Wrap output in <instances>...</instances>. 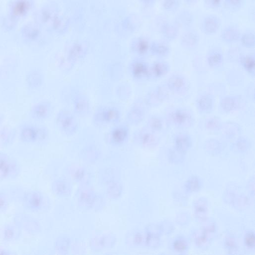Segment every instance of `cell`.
Segmentation results:
<instances>
[{"instance_id":"6da1fadb","label":"cell","mask_w":255,"mask_h":255,"mask_svg":"<svg viewBox=\"0 0 255 255\" xmlns=\"http://www.w3.org/2000/svg\"><path fill=\"white\" fill-rule=\"evenodd\" d=\"M165 120L168 126L179 129L192 128L195 119L191 109L184 107H171L167 109Z\"/></svg>"},{"instance_id":"7a4b0ae2","label":"cell","mask_w":255,"mask_h":255,"mask_svg":"<svg viewBox=\"0 0 255 255\" xmlns=\"http://www.w3.org/2000/svg\"><path fill=\"white\" fill-rule=\"evenodd\" d=\"M121 118V112L117 107L103 106L95 111L93 115V121L98 126H108L119 123Z\"/></svg>"},{"instance_id":"3957f363","label":"cell","mask_w":255,"mask_h":255,"mask_svg":"<svg viewBox=\"0 0 255 255\" xmlns=\"http://www.w3.org/2000/svg\"><path fill=\"white\" fill-rule=\"evenodd\" d=\"M56 124L59 130L66 135H73L78 129L76 115L66 109H62L57 113Z\"/></svg>"},{"instance_id":"277c9868","label":"cell","mask_w":255,"mask_h":255,"mask_svg":"<svg viewBox=\"0 0 255 255\" xmlns=\"http://www.w3.org/2000/svg\"><path fill=\"white\" fill-rule=\"evenodd\" d=\"M19 173V163L8 154L0 152V181L14 179Z\"/></svg>"},{"instance_id":"5b68a950","label":"cell","mask_w":255,"mask_h":255,"mask_svg":"<svg viewBox=\"0 0 255 255\" xmlns=\"http://www.w3.org/2000/svg\"><path fill=\"white\" fill-rule=\"evenodd\" d=\"M149 68L150 64L144 58L137 57L130 62L128 71L134 81L144 82L150 80Z\"/></svg>"},{"instance_id":"8992f818","label":"cell","mask_w":255,"mask_h":255,"mask_svg":"<svg viewBox=\"0 0 255 255\" xmlns=\"http://www.w3.org/2000/svg\"><path fill=\"white\" fill-rule=\"evenodd\" d=\"M165 84L170 92L178 95H184L188 91L190 87L186 77L180 73L172 74Z\"/></svg>"},{"instance_id":"52a82bcc","label":"cell","mask_w":255,"mask_h":255,"mask_svg":"<svg viewBox=\"0 0 255 255\" xmlns=\"http://www.w3.org/2000/svg\"><path fill=\"white\" fill-rule=\"evenodd\" d=\"M134 141L145 147H153L159 142L158 134L152 131L146 127L136 130L133 135Z\"/></svg>"},{"instance_id":"ba28073f","label":"cell","mask_w":255,"mask_h":255,"mask_svg":"<svg viewBox=\"0 0 255 255\" xmlns=\"http://www.w3.org/2000/svg\"><path fill=\"white\" fill-rule=\"evenodd\" d=\"M158 27L163 40L167 42L175 40L179 36V27L174 22L161 16L158 19Z\"/></svg>"},{"instance_id":"9c48e42d","label":"cell","mask_w":255,"mask_h":255,"mask_svg":"<svg viewBox=\"0 0 255 255\" xmlns=\"http://www.w3.org/2000/svg\"><path fill=\"white\" fill-rule=\"evenodd\" d=\"M169 92L165 84L159 85L147 93L145 103L150 107H158L168 98Z\"/></svg>"},{"instance_id":"30bf717a","label":"cell","mask_w":255,"mask_h":255,"mask_svg":"<svg viewBox=\"0 0 255 255\" xmlns=\"http://www.w3.org/2000/svg\"><path fill=\"white\" fill-rule=\"evenodd\" d=\"M129 128L127 123H118L108 134L109 141L114 145H121L126 142L129 135Z\"/></svg>"},{"instance_id":"8fae6325","label":"cell","mask_w":255,"mask_h":255,"mask_svg":"<svg viewBox=\"0 0 255 255\" xmlns=\"http://www.w3.org/2000/svg\"><path fill=\"white\" fill-rule=\"evenodd\" d=\"M23 203L25 208L32 212H39L44 204V198L42 193L37 191L27 192L24 196Z\"/></svg>"},{"instance_id":"7c38bea8","label":"cell","mask_w":255,"mask_h":255,"mask_svg":"<svg viewBox=\"0 0 255 255\" xmlns=\"http://www.w3.org/2000/svg\"><path fill=\"white\" fill-rule=\"evenodd\" d=\"M222 24L221 20L215 14H207L201 19L199 27L201 31L206 35L216 34Z\"/></svg>"},{"instance_id":"4fadbf2b","label":"cell","mask_w":255,"mask_h":255,"mask_svg":"<svg viewBox=\"0 0 255 255\" xmlns=\"http://www.w3.org/2000/svg\"><path fill=\"white\" fill-rule=\"evenodd\" d=\"M199 42L200 35L198 32L191 27L185 29L180 39L181 46L187 50L195 49L198 47Z\"/></svg>"},{"instance_id":"5bb4252c","label":"cell","mask_w":255,"mask_h":255,"mask_svg":"<svg viewBox=\"0 0 255 255\" xmlns=\"http://www.w3.org/2000/svg\"><path fill=\"white\" fill-rule=\"evenodd\" d=\"M145 113V108L143 104L139 102L135 103L127 113V123L128 125H138L144 119Z\"/></svg>"},{"instance_id":"9a60e30c","label":"cell","mask_w":255,"mask_h":255,"mask_svg":"<svg viewBox=\"0 0 255 255\" xmlns=\"http://www.w3.org/2000/svg\"><path fill=\"white\" fill-rule=\"evenodd\" d=\"M170 69V65L167 61L158 58L150 64V80H157L163 77L168 73Z\"/></svg>"},{"instance_id":"2e32d148","label":"cell","mask_w":255,"mask_h":255,"mask_svg":"<svg viewBox=\"0 0 255 255\" xmlns=\"http://www.w3.org/2000/svg\"><path fill=\"white\" fill-rule=\"evenodd\" d=\"M73 113L77 116L84 117L89 113L90 104L88 98L83 94L79 93L73 99Z\"/></svg>"},{"instance_id":"e0dca14e","label":"cell","mask_w":255,"mask_h":255,"mask_svg":"<svg viewBox=\"0 0 255 255\" xmlns=\"http://www.w3.org/2000/svg\"><path fill=\"white\" fill-rule=\"evenodd\" d=\"M214 97L210 94L203 93L199 95L195 101V105L199 113L202 114L211 113L214 107Z\"/></svg>"},{"instance_id":"ac0fdd59","label":"cell","mask_w":255,"mask_h":255,"mask_svg":"<svg viewBox=\"0 0 255 255\" xmlns=\"http://www.w3.org/2000/svg\"><path fill=\"white\" fill-rule=\"evenodd\" d=\"M242 99L239 95H228L223 97L219 102L221 111L228 114L238 110L241 105Z\"/></svg>"},{"instance_id":"d6986e66","label":"cell","mask_w":255,"mask_h":255,"mask_svg":"<svg viewBox=\"0 0 255 255\" xmlns=\"http://www.w3.org/2000/svg\"><path fill=\"white\" fill-rule=\"evenodd\" d=\"M241 33L238 26L235 24H230L222 30L220 38L225 43H234L239 41Z\"/></svg>"},{"instance_id":"ffe728a7","label":"cell","mask_w":255,"mask_h":255,"mask_svg":"<svg viewBox=\"0 0 255 255\" xmlns=\"http://www.w3.org/2000/svg\"><path fill=\"white\" fill-rule=\"evenodd\" d=\"M171 52V48L167 41L155 40L150 42L149 53L158 58L167 57Z\"/></svg>"},{"instance_id":"44dd1931","label":"cell","mask_w":255,"mask_h":255,"mask_svg":"<svg viewBox=\"0 0 255 255\" xmlns=\"http://www.w3.org/2000/svg\"><path fill=\"white\" fill-rule=\"evenodd\" d=\"M150 42L146 37L137 38L131 43V51L137 57L145 58L149 54Z\"/></svg>"},{"instance_id":"7402d4cb","label":"cell","mask_w":255,"mask_h":255,"mask_svg":"<svg viewBox=\"0 0 255 255\" xmlns=\"http://www.w3.org/2000/svg\"><path fill=\"white\" fill-rule=\"evenodd\" d=\"M224 55L220 47H215L209 50L206 55V61L211 68L217 69L223 64Z\"/></svg>"},{"instance_id":"603a6c76","label":"cell","mask_w":255,"mask_h":255,"mask_svg":"<svg viewBox=\"0 0 255 255\" xmlns=\"http://www.w3.org/2000/svg\"><path fill=\"white\" fill-rule=\"evenodd\" d=\"M174 148L179 152H186L192 145L191 136L187 133L179 132L174 136Z\"/></svg>"},{"instance_id":"cb8c5ba5","label":"cell","mask_w":255,"mask_h":255,"mask_svg":"<svg viewBox=\"0 0 255 255\" xmlns=\"http://www.w3.org/2000/svg\"><path fill=\"white\" fill-rule=\"evenodd\" d=\"M167 126L164 118L156 114L151 115L148 118L146 127L152 131L158 133L163 131L165 126Z\"/></svg>"},{"instance_id":"d4e9b609","label":"cell","mask_w":255,"mask_h":255,"mask_svg":"<svg viewBox=\"0 0 255 255\" xmlns=\"http://www.w3.org/2000/svg\"><path fill=\"white\" fill-rule=\"evenodd\" d=\"M20 235L19 227L11 224H5L0 228V239L11 242L18 239Z\"/></svg>"},{"instance_id":"484cf974","label":"cell","mask_w":255,"mask_h":255,"mask_svg":"<svg viewBox=\"0 0 255 255\" xmlns=\"http://www.w3.org/2000/svg\"><path fill=\"white\" fill-rule=\"evenodd\" d=\"M239 62L243 68L253 78L255 73V55L250 53L241 55Z\"/></svg>"},{"instance_id":"4316f807","label":"cell","mask_w":255,"mask_h":255,"mask_svg":"<svg viewBox=\"0 0 255 255\" xmlns=\"http://www.w3.org/2000/svg\"><path fill=\"white\" fill-rule=\"evenodd\" d=\"M193 15L187 10L180 11L175 17L174 22L179 27L187 29L191 28L193 23Z\"/></svg>"},{"instance_id":"83f0119b","label":"cell","mask_w":255,"mask_h":255,"mask_svg":"<svg viewBox=\"0 0 255 255\" xmlns=\"http://www.w3.org/2000/svg\"><path fill=\"white\" fill-rule=\"evenodd\" d=\"M85 54L86 48L82 44H75L69 50L67 60L71 64H73L83 58Z\"/></svg>"},{"instance_id":"f1b7e54d","label":"cell","mask_w":255,"mask_h":255,"mask_svg":"<svg viewBox=\"0 0 255 255\" xmlns=\"http://www.w3.org/2000/svg\"><path fill=\"white\" fill-rule=\"evenodd\" d=\"M242 46L247 49H253L255 46V33L253 29H247L241 33L239 39Z\"/></svg>"},{"instance_id":"f546056e","label":"cell","mask_w":255,"mask_h":255,"mask_svg":"<svg viewBox=\"0 0 255 255\" xmlns=\"http://www.w3.org/2000/svg\"><path fill=\"white\" fill-rule=\"evenodd\" d=\"M203 127L205 129L210 131H218L221 130L223 124L221 120L217 117L207 118L204 120Z\"/></svg>"},{"instance_id":"4dcf8cb0","label":"cell","mask_w":255,"mask_h":255,"mask_svg":"<svg viewBox=\"0 0 255 255\" xmlns=\"http://www.w3.org/2000/svg\"><path fill=\"white\" fill-rule=\"evenodd\" d=\"M246 0H223V5L225 8L231 12H236L245 6Z\"/></svg>"},{"instance_id":"1f68e13d","label":"cell","mask_w":255,"mask_h":255,"mask_svg":"<svg viewBox=\"0 0 255 255\" xmlns=\"http://www.w3.org/2000/svg\"><path fill=\"white\" fill-rule=\"evenodd\" d=\"M161 5L165 12L174 13L178 10L181 5V0H161Z\"/></svg>"},{"instance_id":"d6a6232c","label":"cell","mask_w":255,"mask_h":255,"mask_svg":"<svg viewBox=\"0 0 255 255\" xmlns=\"http://www.w3.org/2000/svg\"><path fill=\"white\" fill-rule=\"evenodd\" d=\"M17 220L20 221V226L28 232L36 231V222L32 217L27 215H20V219L18 218Z\"/></svg>"},{"instance_id":"836d02e7","label":"cell","mask_w":255,"mask_h":255,"mask_svg":"<svg viewBox=\"0 0 255 255\" xmlns=\"http://www.w3.org/2000/svg\"><path fill=\"white\" fill-rule=\"evenodd\" d=\"M51 110V105L47 102L40 104L36 108V115L39 119H45L47 117L50 115Z\"/></svg>"},{"instance_id":"e575fe53","label":"cell","mask_w":255,"mask_h":255,"mask_svg":"<svg viewBox=\"0 0 255 255\" xmlns=\"http://www.w3.org/2000/svg\"><path fill=\"white\" fill-rule=\"evenodd\" d=\"M200 187V182L199 179L195 176H192L189 178L186 184L185 187L187 191L193 192L197 191Z\"/></svg>"},{"instance_id":"d590c367","label":"cell","mask_w":255,"mask_h":255,"mask_svg":"<svg viewBox=\"0 0 255 255\" xmlns=\"http://www.w3.org/2000/svg\"><path fill=\"white\" fill-rule=\"evenodd\" d=\"M172 247L175 251L183 252L187 250L188 245L186 241L183 238L179 237L173 241Z\"/></svg>"},{"instance_id":"8d00e7d4","label":"cell","mask_w":255,"mask_h":255,"mask_svg":"<svg viewBox=\"0 0 255 255\" xmlns=\"http://www.w3.org/2000/svg\"><path fill=\"white\" fill-rule=\"evenodd\" d=\"M195 213L200 219H203L207 212V206L203 200H199L195 204Z\"/></svg>"},{"instance_id":"74e56055","label":"cell","mask_w":255,"mask_h":255,"mask_svg":"<svg viewBox=\"0 0 255 255\" xmlns=\"http://www.w3.org/2000/svg\"><path fill=\"white\" fill-rule=\"evenodd\" d=\"M27 7V3L22 0H20L13 4L12 7V11L14 14H20L26 11Z\"/></svg>"},{"instance_id":"f35d334b","label":"cell","mask_w":255,"mask_h":255,"mask_svg":"<svg viewBox=\"0 0 255 255\" xmlns=\"http://www.w3.org/2000/svg\"><path fill=\"white\" fill-rule=\"evenodd\" d=\"M223 0H203L205 6L210 9L218 10L223 5Z\"/></svg>"},{"instance_id":"ab89813d","label":"cell","mask_w":255,"mask_h":255,"mask_svg":"<svg viewBox=\"0 0 255 255\" xmlns=\"http://www.w3.org/2000/svg\"><path fill=\"white\" fill-rule=\"evenodd\" d=\"M250 145L248 139L245 137H239L235 142V145L238 150L245 151Z\"/></svg>"},{"instance_id":"60d3db41","label":"cell","mask_w":255,"mask_h":255,"mask_svg":"<svg viewBox=\"0 0 255 255\" xmlns=\"http://www.w3.org/2000/svg\"><path fill=\"white\" fill-rule=\"evenodd\" d=\"M8 207V199L2 192H0V214L6 211Z\"/></svg>"},{"instance_id":"b9f144b4","label":"cell","mask_w":255,"mask_h":255,"mask_svg":"<svg viewBox=\"0 0 255 255\" xmlns=\"http://www.w3.org/2000/svg\"><path fill=\"white\" fill-rule=\"evenodd\" d=\"M245 243L249 248H253L255 244V234L252 232H248L245 237Z\"/></svg>"},{"instance_id":"7bdbcfd3","label":"cell","mask_w":255,"mask_h":255,"mask_svg":"<svg viewBox=\"0 0 255 255\" xmlns=\"http://www.w3.org/2000/svg\"><path fill=\"white\" fill-rule=\"evenodd\" d=\"M225 244L226 247L230 251H233V250H235L236 247V244L234 240V239L230 237L226 239L225 242Z\"/></svg>"},{"instance_id":"ee69618b","label":"cell","mask_w":255,"mask_h":255,"mask_svg":"<svg viewBox=\"0 0 255 255\" xmlns=\"http://www.w3.org/2000/svg\"><path fill=\"white\" fill-rule=\"evenodd\" d=\"M185 4L188 6H192L196 4L199 0H183Z\"/></svg>"},{"instance_id":"f6af8a7d","label":"cell","mask_w":255,"mask_h":255,"mask_svg":"<svg viewBox=\"0 0 255 255\" xmlns=\"http://www.w3.org/2000/svg\"><path fill=\"white\" fill-rule=\"evenodd\" d=\"M142 2L146 5L152 6L156 2V0H140Z\"/></svg>"},{"instance_id":"bcb514c9","label":"cell","mask_w":255,"mask_h":255,"mask_svg":"<svg viewBox=\"0 0 255 255\" xmlns=\"http://www.w3.org/2000/svg\"><path fill=\"white\" fill-rule=\"evenodd\" d=\"M0 254L7 255V254H10V253H9L8 252V251H6L4 249H0Z\"/></svg>"}]
</instances>
